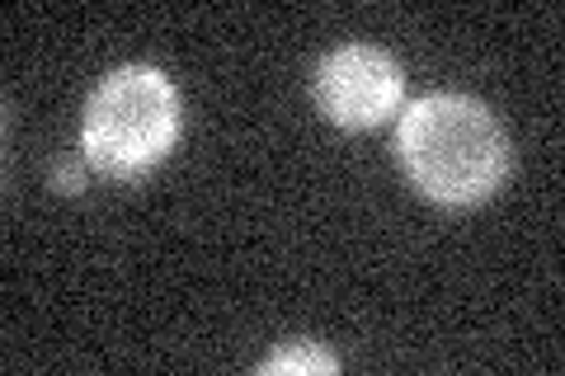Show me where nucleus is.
<instances>
[{
	"label": "nucleus",
	"instance_id": "f257e3e1",
	"mask_svg": "<svg viewBox=\"0 0 565 376\" xmlns=\"http://www.w3.org/2000/svg\"><path fill=\"white\" fill-rule=\"evenodd\" d=\"M396 151L411 184L434 203L471 207L509 174V137L471 95H424L401 114Z\"/></svg>",
	"mask_w": 565,
	"mask_h": 376
},
{
	"label": "nucleus",
	"instance_id": "f03ea898",
	"mask_svg": "<svg viewBox=\"0 0 565 376\" xmlns=\"http://www.w3.org/2000/svg\"><path fill=\"white\" fill-rule=\"evenodd\" d=\"M180 141V95L156 66H122L85 104L81 151L99 174L137 179Z\"/></svg>",
	"mask_w": 565,
	"mask_h": 376
},
{
	"label": "nucleus",
	"instance_id": "7ed1b4c3",
	"mask_svg": "<svg viewBox=\"0 0 565 376\" xmlns=\"http://www.w3.org/2000/svg\"><path fill=\"white\" fill-rule=\"evenodd\" d=\"M401 62L373 43H349L330 52L316 71V104L340 128H377L401 104Z\"/></svg>",
	"mask_w": 565,
	"mask_h": 376
},
{
	"label": "nucleus",
	"instance_id": "20e7f679",
	"mask_svg": "<svg viewBox=\"0 0 565 376\" xmlns=\"http://www.w3.org/2000/svg\"><path fill=\"white\" fill-rule=\"evenodd\" d=\"M259 372L264 376H278V372L282 376H297V372H326V376H334V372H340V357L326 353L321 344H307V339H297V344L278 348L274 357H264Z\"/></svg>",
	"mask_w": 565,
	"mask_h": 376
},
{
	"label": "nucleus",
	"instance_id": "39448f33",
	"mask_svg": "<svg viewBox=\"0 0 565 376\" xmlns=\"http://www.w3.org/2000/svg\"><path fill=\"white\" fill-rule=\"evenodd\" d=\"M57 179H62V184H66V193H76V189L85 184V174H81V165H62V170H57Z\"/></svg>",
	"mask_w": 565,
	"mask_h": 376
}]
</instances>
